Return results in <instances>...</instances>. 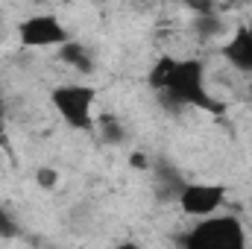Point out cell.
<instances>
[{"mask_svg":"<svg viewBox=\"0 0 252 249\" xmlns=\"http://www.w3.org/2000/svg\"><path fill=\"white\" fill-rule=\"evenodd\" d=\"M150 85L173 106H193V109H205V112H223V106L214 103L208 88H205V67H202L199 59L161 56L153 67V73H150Z\"/></svg>","mask_w":252,"mask_h":249,"instance_id":"6da1fadb","label":"cell"},{"mask_svg":"<svg viewBox=\"0 0 252 249\" xmlns=\"http://www.w3.org/2000/svg\"><path fill=\"white\" fill-rule=\"evenodd\" d=\"M179 249H247V232L232 214L205 217L179 238Z\"/></svg>","mask_w":252,"mask_h":249,"instance_id":"7a4b0ae2","label":"cell"},{"mask_svg":"<svg viewBox=\"0 0 252 249\" xmlns=\"http://www.w3.org/2000/svg\"><path fill=\"white\" fill-rule=\"evenodd\" d=\"M56 112L62 115V121L73 129H94L97 121H94V88L91 85H79V82H67V85H59L53 88L50 94Z\"/></svg>","mask_w":252,"mask_h":249,"instance_id":"3957f363","label":"cell"},{"mask_svg":"<svg viewBox=\"0 0 252 249\" xmlns=\"http://www.w3.org/2000/svg\"><path fill=\"white\" fill-rule=\"evenodd\" d=\"M18 41L21 47H62L67 44V30L53 15H32L18 24Z\"/></svg>","mask_w":252,"mask_h":249,"instance_id":"277c9868","label":"cell"},{"mask_svg":"<svg viewBox=\"0 0 252 249\" xmlns=\"http://www.w3.org/2000/svg\"><path fill=\"white\" fill-rule=\"evenodd\" d=\"M226 199V187L223 185H208V182H193L185 185V190L179 193V208L188 214V217H214V211L223 205Z\"/></svg>","mask_w":252,"mask_h":249,"instance_id":"5b68a950","label":"cell"},{"mask_svg":"<svg viewBox=\"0 0 252 249\" xmlns=\"http://www.w3.org/2000/svg\"><path fill=\"white\" fill-rule=\"evenodd\" d=\"M223 59L238 70H252V27H241L229 38V44L223 47Z\"/></svg>","mask_w":252,"mask_h":249,"instance_id":"8992f818","label":"cell"},{"mask_svg":"<svg viewBox=\"0 0 252 249\" xmlns=\"http://www.w3.org/2000/svg\"><path fill=\"white\" fill-rule=\"evenodd\" d=\"M156 185H158V196H161V199H167V196H176V199H179V193L185 190L188 182H182V176H179L170 164L158 161V164H156Z\"/></svg>","mask_w":252,"mask_h":249,"instance_id":"52a82bcc","label":"cell"},{"mask_svg":"<svg viewBox=\"0 0 252 249\" xmlns=\"http://www.w3.org/2000/svg\"><path fill=\"white\" fill-rule=\"evenodd\" d=\"M59 59H62L64 64H70L73 70H79V73H91V70H94V59H91L88 47L79 44V41L62 44V47H59Z\"/></svg>","mask_w":252,"mask_h":249,"instance_id":"ba28073f","label":"cell"},{"mask_svg":"<svg viewBox=\"0 0 252 249\" xmlns=\"http://www.w3.org/2000/svg\"><path fill=\"white\" fill-rule=\"evenodd\" d=\"M100 135H103L106 144H121L124 141V126L118 124L112 115H103L100 118Z\"/></svg>","mask_w":252,"mask_h":249,"instance_id":"9c48e42d","label":"cell"},{"mask_svg":"<svg viewBox=\"0 0 252 249\" xmlns=\"http://www.w3.org/2000/svg\"><path fill=\"white\" fill-rule=\"evenodd\" d=\"M35 182H38V187L50 190V187H56V182H59V173L53 167H38L35 170Z\"/></svg>","mask_w":252,"mask_h":249,"instance_id":"30bf717a","label":"cell"},{"mask_svg":"<svg viewBox=\"0 0 252 249\" xmlns=\"http://www.w3.org/2000/svg\"><path fill=\"white\" fill-rule=\"evenodd\" d=\"M18 235V223H15V217L6 211V208H0V238H15Z\"/></svg>","mask_w":252,"mask_h":249,"instance_id":"8fae6325","label":"cell"},{"mask_svg":"<svg viewBox=\"0 0 252 249\" xmlns=\"http://www.w3.org/2000/svg\"><path fill=\"white\" fill-rule=\"evenodd\" d=\"M220 30H223V24H214V21H196V32H199V35H205V38L217 35Z\"/></svg>","mask_w":252,"mask_h":249,"instance_id":"7c38bea8","label":"cell"},{"mask_svg":"<svg viewBox=\"0 0 252 249\" xmlns=\"http://www.w3.org/2000/svg\"><path fill=\"white\" fill-rule=\"evenodd\" d=\"M132 167H138V170H141V167H150V161H147L144 156H132Z\"/></svg>","mask_w":252,"mask_h":249,"instance_id":"4fadbf2b","label":"cell"},{"mask_svg":"<svg viewBox=\"0 0 252 249\" xmlns=\"http://www.w3.org/2000/svg\"><path fill=\"white\" fill-rule=\"evenodd\" d=\"M115 249H141L138 244H132V241H126V244H121V247H115Z\"/></svg>","mask_w":252,"mask_h":249,"instance_id":"5bb4252c","label":"cell"},{"mask_svg":"<svg viewBox=\"0 0 252 249\" xmlns=\"http://www.w3.org/2000/svg\"><path fill=\"white\" fill-rule=\"evenodd\" d=\"M3 129H6V115H3V106H0V135H3Z\"/></svg>","mask_w":252,"mask_h":249,"instance_id":"9a60e30c","label":"cell"}]
</instances>
